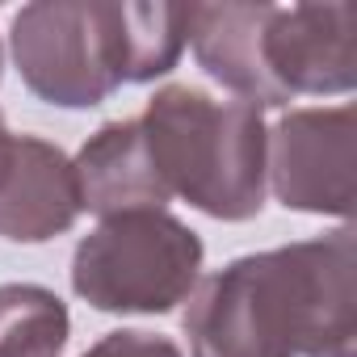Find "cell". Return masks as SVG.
Segmentation results:
<instances>
[{
	"mask_svg": "<svg viewBox=\"0 0 357 357\" xmlns=\"http://www.w3.org/2000/svg\"><path fill=\"white\" fill-rule=\"evenodd\" d=\"M72 336L68 303L34 282L0 286V357H63Z\"/></svg>",
	"mask_w": 357,
	"mask_h": 357,
	"instance_id": "9c48e42d",
	"label": "cell"
},
{
	"mask_svg": "<svg viewBox=\"0 0 357 357\" xmlns=\"http://www.w3.org/2000/svg\"><path fill=\"white\" fill-rule=\"evenodd\" d=\"M80 211H93L101 219L122 211H168L164 194L151 181L143 135L135 118H114L97 126L84 147L72 155Z\"/></svg>",
	"mask_w": 357,
	"mask_h": 357,
	"instance_id": "ba28073f",
	"label": "cell"
},
{
	"mask_svg": "<svg viewBox=\"0 0 357 357\" xmlns=\"http://www.w3.org/2000/svg\"><path fill=\"white\" fill-rule=\"evenodd\" d=\"M202 236L168 211L101 219L72 252V290L105 315H164L202 278Z\"/></svg>",
	"mask_w": 357,
	"mask_h": 357,
	"instance_id": "5b68a950",
	"label": "cell"
},
{
	"mask_svg": "<svg viewBox=\"0 0 357 357\" xmlns=\"http://www.w3.org/2000/svg\"><path fill=\"white\" fill-rule=\"evenodd\" d=\"M80 357H185L181 344L160 336V332H143V328H118L105 332L93 349H84Z\"/></svg>",
	"mask_w": 357,
	"mask_h": 357,
	"instance_id": "30bf717a",
	"label": "cell"
},
{
	"mask_svg": "<svg viewBox=\"0 0 357 357\" xmlns=\"http://www.w3.org/2000/svg\"><path fill=\"white\" fill-rule=\"evenodd\" d=\"M190 5L38 0L13 13L9 51L22 84L59 109H93L122 84H151L185 55Z\"/></svg>",
	"mask_w": 357,
	"mask_h": 357,
	"instance_id": "7a4b0ae2",
	"label": "cell"
},
{
	"mask_svg": "<svg viewBox=\"0 0 357 357\" xmlns=\"http://www.w3.org/2000/svg\"><path fill=\"white\" fill-rule=\"evenodd\" d=\"M181 328L190 357H353L357 231L248 252L198 278Z\"/></svg>",
	"mask_w": 357,
	"mask_h": 357,
	"instance_id": "6da1fadb",
	"label": "cell"
},
{
	"mask_svg": "<svg viewBox=\"0 0 357 357\" xmlns=\"http://www.w3.org/2000/svg\"><path fill=\"white\" fill-rule=\"evenodd\" d=\"M357 172V109H290L265 143V185L286 211L353 219Z\"/></svg>",
	"mask_w": 357,
	"mask_h": 357,
	"instance_id": "8992f818",
	"label": "cell"
},
{
	"mask_svg": "<svg viewBox=\"0 0 357 357\" xmlns=\"http://www.w3.org/2000/svg\"><path fill=\"white\" fill-rule=\"evenodd\" d=\"M80 219L72 155L38 135H13L0 114V240L47 244Z\"/></svg>",
	"mask_w": 357,
	"mask_h": 357,
	"instance_id": "52a82bcc",
	"label": "cell"
},
{
	"mask_svg": "<svg viewBox=\"0 0 357 357\" xmlns=\"http://www.w3.org/2000/svg\"><path fill=\"white\" fill-rule=\"evenodd\" d=\"M198 68L257 109L357 84V5H190Z\"/></svg>",
	"mask_w": 357,
	"mask_h": 357,
	"instance_id": "3957f363",
	"label": "cell"
},
{
	"mask_svg": "<svg viewBox=\"0 0 357 357\" xmlns=\"http://www.w3.org/2000/svg\"><path fill=\"white\" fill-rule=\"evenodd\" d=\"M0 76H5V47H0Z\"/></svg>",
	"mask_w": 357,
	"mask_h": 357,
	"instance_id": "8fae6325",
	"label": "cell"
},
{
	"mask_svg": "<svg viewBox=\"0 0 357 357\" xmlns=\"http://www.w3.org/2000/svg\"><path fill=\"white\" fill-rule=\"evenodd\" d=\"M135 122L164 202L181 198L219 223H248L265 211V109L236 97L215 101L194 84H164Z\"/></svg>",
	"mask_w": 357,
	"mask_h": 357,
	"instance_id": "277c9868",
	"label": "cell"
}]
</instances>
